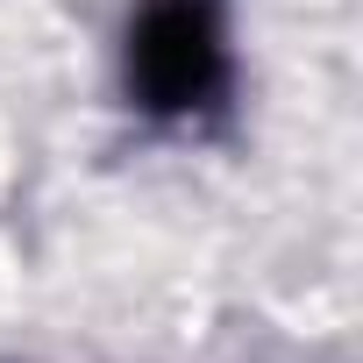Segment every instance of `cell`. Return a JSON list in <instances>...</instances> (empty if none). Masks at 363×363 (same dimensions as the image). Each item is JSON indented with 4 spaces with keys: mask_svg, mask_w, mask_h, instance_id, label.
I'll use <instances>...</instances> for the list:
<instances>
[{
    "mask_svg": "<svg viewBox=\"0 0 363 363\" xmlns=\"http://www.w3.org/2000/svg\"><path fill=\"white\" fill-rule=\"evenodd\" d=\"M135 79L157 93V107H186L214 79V29L193 0H157L135 36Z\"/></svg>",
    "mask_w": 363,
    "mask_h": 363,
    "instance_id": "obj_1",
    "label": "cell"
}]
</instances>
